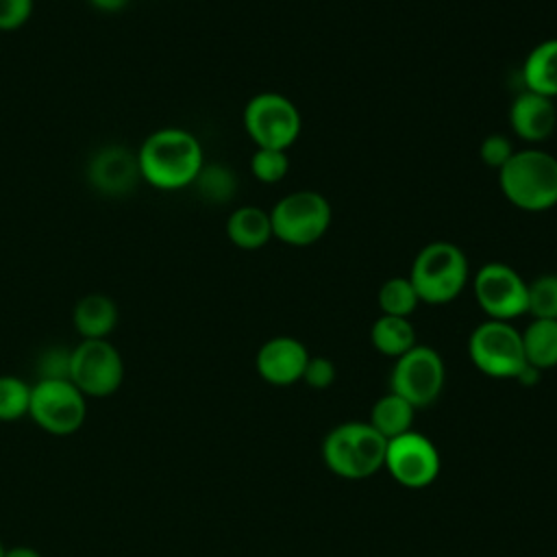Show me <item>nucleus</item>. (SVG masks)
<instances>
[{
    "label": "nucleus",
    "instance_id": "nucleus-1",
    "mask_svg": "<svg viewBox=\"0 0 557 557\" xmlns=\"http://www.w3.org/2000/svg\"><path fill=\"white\" fill-rule=\"evenodd\" d=\"M137 163L144 183L161 191H178L194 185L205 165V152L191 131L163 126L141 141Z\"/></svg>",
    "mask_w": 557,
    "mask_h": 557
},
{
    "label": "nucleus",
    "instance_id": "nucleus-2",
    "mask_svg": "<svg viewBox=\"0 0 557 557\" xmlns=\"http://www.w3.org/2000/svg\"><path fill=\"white\" fill-rule=\"evenodd\" d=\"M503 196L522 211L542 213L557 205V157L542 148L516 150L496 172Z\"/></svg>",
    "mask_w": 557,
    "mask_h": 557
},
{
    "label": "nucleus",
    "instance_id": "nucleus-3",
    "mask_svg": "<svg viewBox=\"0 0 557 557\" xmlns=\"http://www.w3.org/2000/svg\"><path fill=\"white\" fill-rule=\"evenodd\" d=\"M409 281L420 302L448 305L470 281V263L466 252L453 242H431L422 246L411 263Z\"/></svg>",
    "mask_w": 557,
    "mask_h": 557
},
{
    "label": "nucleus",
    "instance_id": "nucleus-4",
    "mask_svg": "<svg viewBox=\"0 0 557 557\" xmlns=\"http://www.w3.org/2000/svg\"><path fill=\"white\" fill-rule=\"evenodd\" d=\"M385 448L387 440L370 422H344L326 433L322 459L333 474L359 481L383 468Z\"/></svg>",
    "mask_w": 557,
    "mask_h": 557
},
{
    "label": "nucleus",
    "instance_id": "nucleus-5",
    "mask_svg": "<svg viewBox=\"0 0 557 557\" xmlns=\"http://www.w3.org/2000/svg\"><path fill=\"white\" fill-rule=\"evenodd\" d=\"M331 218L333 209L320 191L298 189L270 209L272 237L287 246H311L326 235Z\"/></svg>",
    "mask_w": 557,
    "mask_h": 557
},
{
    "label": "nucleus",
    "instance_id": "nucleus-6",
    "mask_svg": "<svg viewBox=\"0 0 557 557\" xmlns=\"http://www.w3.org/2000/svg\"><path fill=\"white\" fill-rule=\"evenodd\" d=\"M244 131L257 148L287 150L300 135L302 117L298 107L278 91L255 94L244 107Z\"/></svg>",
    "mask_w": 557,
    "mask_h": 557
},
{
    "label": "nucleus",
    "instance_id": "nucleus-7",
    "mask_svg": "<svg viewBox=\"0 0 557 557\" xmlns=\"http://www.w3.org/2000/svg\"><path fill=\"white\" fill-rule=\"evenodd\" d=\"M28 418L50 435H72L85 424L87 398L70 379H37Z\"/></svg>",
    "mask_w": 557,
    "mask_h": 557
},
{
    "label": "nucleus",
    "instance_id": "nucleus-8",
    "mask_svg": "<svg viewBox=\"0 0 557 557\" xmlns=\"http://www.w3.org/2000/svg\"><path fill=\"white\" fill-rule=\"evenodd\" d=\"M472 366L492 379H516L527 366L522 335L511 322L485 320L468 337Z\"/></svg>",
    "mask_w": 557,
    "mask_h": 557
},
{
    "label": "nucleus",
    "instance_id": "nucleus-9",
    "mask_svg": "<svg viewBox=\"0 0 557 557\" xmlns=\"http://www.w3.org/2000/svg\"><path fill=\"white\" fill-rule=\"evenodd\" d=\"M70 381L85 398H107L122 387L124 359L109 339H81L70 355Z\"/></svg>",
    "mask_w": 557,
    "mask_h": 557
},
{
    "label": "nucleus",
    "instance_id": "nucleus-10",
    "mask_svg": "<svg viewBox=\"0 0 557 557\" xmlns=\"http://www.w3.org/2000/svg\"><path fill=\"white\" fill-rule=\"evenodd\" d=\"M446 368L440 352L431 346L416 344L411 350L394 359L389 374V392L405 398L416 409L429 407L444 389Z\"/></svg>",
    "mask_w": 557,
    "mask_h": 557
},
{
    "label": "nucleus",
    "instance_id": "nucleus-11",
    "mask_svg": "<svg viewBox=\"0 0 557 557\" xmlns=\"http://www.w3.org/2000/svg\"><path fill=\"white\" fill-rule=\"evenodd\" d=\"M472 292L487 320L511 322L527 313L529 283L507 263L490 261L481 265L472 278Z\"/></svg>",
    "mask_w": 557,
    "mask_h": 557
},
{
    "label": "nucleus",
    "instance_id": "nucleus-12",
    "mask_svg": "<svg viewBox=\"0 0 557 557\" xmlns=\"http://www.w3.org/2000/svg\"><path fill=\"white\" fill-rule=\"evenodd\" d=\"M440 453L426 435L411 429L387 440L383 468L403 487L420 490L431 485L440 474Z\"/></svg>",
    "mask_w": 557,
    "mask_h": 557
},
{
    "label": "nucleus",
    "instance_id": "nucleus-13",
    "mask_svg": "<svg viewBox=\"0 0 557 557\" xmlns=\"http://www.w3.org/2000/svg\"><path fill=\"white\" fill-rule=\"evenodd\" d=\"M139 178L137 152L124 146H104L87 163V181L102 196H126Z\"/></svg>",
    "mask_w": 557,
    "mask_h": 557
},
{
    "label": "nucleus",
    "instance_id": "nucleus-14",
    "mask_svg": "<svg viewBox=\"0 0 557 557\" xmlns=\"http://www.w3.org/2000/svg\"><path fill=\"white\" fill-rule=\"evenodd\" d=\"M309 357L311 355L300 339L276 335L261 344L255 357V368L265 383L285 387L302 379Z\"/></svg>",
    "mask_w": 557,
    "mask_h": 557
},
{
    "label": "nucleus",
    "instance_id": "nucleus-15",
    "mask_svg": "<svg viewBox=\"0 0 557 557\" xmlns=\"http://www.w3.org/2000/svg\"><path fill=\"white\" fill-rule=\"evenodd\" d=\"M509 128L529 144H542L557 126L555 100L522 89L509 104Z\"/></svg>",
    "mask_w": 557,
    "mask_h": 557
},
{
    "label": "nucleus",
    "instance_id": "nucleus-16",
    "mask_svg": "<svg viewBox=\"0 0 557 557\" xmlns=\"http://www.w3.org/2000/svg\"><path fill=\"white\" fill-rule=\"evenodd\" d=\"M120 320V311L113 298L107 294H87L76 300L72 322L81 339H107Z\"/></svg>",
    "mask_w": 557,
    "mask_h": 557
},
{
    "label": "nucleus",
    "instance_id": "nucleus-17",
    "mask_svg": "<svg viewBox=\"0 0 557 557\" xmlns=\"http://www.w3.org/2000/svg\"><path fill=\"white\" fill-rule=\"evenodd\" d=\"M520 78L527 91L557 98V37L535 44L522 61Z\"/></svg>",
    "mask_w": 557,
    "mask_h": 557
},
{
    "label": "nucleus",
    "instance_id": "nucleus-18",
    "mask_svg": "<svg viewBox=\"0 0 557 557\" xmlns=\"http://www.w3.org/2000/svg\"><path fill=\"white\" fill-rule=\"evenodd\" d=\"M226 237L233 246L242 250L263 248L272 239L270 211L255 205L237 207L226 218Z\"/></svg>",
    "mask_w": 557,
    "mask_h": 557
},
{
    "label": "nucleus",
    "instance_id": "nucleus-19",
    "mask_svg": "<svg viewBox=\"0 0 557 557\" xmlns=\"http://www.w3.org/2000/svg\"><path fill=\"white\" fill-rule=\"evenodd\" d=\"M370 342L381 355L398 359L416 346V329L409 318L381 313L370 329Z\"/></svg>",
    "mask_w": 557,
    "mask_h": 557
},
{
    "label": "nucleus",
    "instance_id": "nucleus-20",
    "mask_svg": "<svg viewBox=\"0 0 557 557\" xmlns=\"http://www.w3.org/2000/svg\"><path fill=\"white\" fill-rule=\"evenodd\" d=\"M520 335L529 366H535L542 372L557 366V320L533 318Z\"/></svg>",
    "mask_w": 557,
    "mask_h": 557
},
{
    "label": "nucleus",
    "instance_id": "nucleus-21",
    "mask_svg": "<svg viewBox=\"0 0 557 557\" xmlns=\"http://www.w3.org/2000/svg\"><path fill=\"white\" fill-rule=\"evenodd\" d=\"M413 413H416V407L409 405L405 398H400L398 394L394 392H387L383 394L381 398L374 400L372 409H370V424L385 437V440H392V437H398L407 431H411V424H413Z\"/></svg>",
    "mask_w": 557,
    "mask_h": 557
},
{
    "label": "nucleus",
    "instance_id": "nucleus-22",
    "mask_svg": "<svg viewBox=\"0 0 557 557\" xmlns=\"http://www.w3.org/2000/svg\"><path fill=\"white\" fill-rule=\"evenodd\" d=\"M376 302L383 315H398V318H409L418 305L420 296L416 287L411 285L409 276H392L381 283Z\"/></svg>",
    "mask_w": 557,
    "mask_h": 557
},
{
    "label": "nucleus",
    "instance_id": "nucleus-23",
    "mask_svg": "<svg viewBox=\"0 0 557 557\" xmlns=\"http://www.w3.org/2000/svg\"><path fill=\"white\" fill-rule=\"evenodd\" d=\"M194 187L207 202H228L237 191V176L224 163H207L200 168Z\"/></svg>",
    "mask_w": 557,
    "mask_h": 557
},
{
    "label": "nucleus",
    "instance_id": "nucleus-24",
    "mask_svg": "<svg viewBox=\"0 0 557 557\" xmlns=\"http://www.w3.org/2000/svg\"><path fill=\"white\" fill-rule=\"evenodd\" d=\"M30 385L13 374H0V422H15L28 416Z\"/></svg>",
    "mask_w": 557,
    "mask_h": 557
},
{
    "label": "nucleus",
    "instance_id": "nucleus-25",
    "mask_svg": "<svg viewBox=\"0 0 557 557\" xmlns=\"http://www.w3.org/2000/svg\"><path fill=\"white\" fill-rule=\"evenodd\" d=\"M527 313L537 320H557V274L546 272L529 283Z\"/></svg>",
    "mask_w": 557,
    "mask_h": 557
},
{
    "label": "nucleus",
    "instance_id": "nucleus-26",
    "mask_svg": "<svg viewBox=\"0 0 557 557\" xmlns=\"http://www.w3.org/2000/svg\"><path fill=\"white\" fill-rule=\"evenodd\" d=\"M250 172L259 183H265V185L283 181L289 172L287 150L257 148L250 157Z\"/></svg>",
    "mask_w": 557,
    "mask_h": 557
},
{
    "label": "nucleus",
    "instance_id": "nucleus-27",
    "mask_svg": "<svg viewBox=\"0 0 557 557\" xmlns=\"http://www.w3.org/2000/svg\"><path fill=\"white\" fill-rule=\"evenodd\" d=\"M513 152H516V148H513L511 139H509L507 135H503V133H492V135H487V137L481 141V146H479V157H481V161H483L490 170H496V172L511 159Z\"/></svg>",
    "mask_w": 557,
    "mask_h": 557
},
{
    "label": "nucleus",
    "instance_id": "nucleus-28",
    "mask_svg": "<svg viewBox=\"0 0 557 557\" xmlns=\"http://www.w3.org/2000/svg\"><path fill=\"white\" fill-rule=\"evenodd\" d=\"M70 355L72 348L50 346L39 355L37 379H70Z\"/></svg>",
    "mask_w": 557,
    "mask_h": 557
},
{
    "label": "nucleus",
    "instance_id": "nucleus-29",
    "mask_svg": "<svg viewBox=\"0 0 557 557\" xmlns=\"http://www.w3.org/2000/svg\"><path fill=\"white\" fill-rule=\"evenodd\" d=\"M35 0H0V33L20 30L33 15Z\"/></svg>",
    "mask_w": 557,
    "mask_h": 557
},
{
    "label": "nucleus",
    "instance_id": "nucleus-30",
    "mask_svg": "<svg viewBox=\"0 0 557 557\" xmlns=\"http://www.w3.org/2000/svg\"><path fill=\"white\" fill-rule=\"evenodd\" d=\"M335 376H337V370L329 357H309L300 381H305L313 389H326L333 385Z\"/></svg>",
    "mask_w": 557,
    "mask_h": 557
},
{
    "label": "nucleus",
    "instance_id": "nucleus-31",
    "mask_svg": "<svg viewBox=\"0 0 557 557\" xmlns=\"http://www.w3.org/2000/svg\"><path fill=\"white\" fill-rule=\"evenodd\" d=\"M540 376H542V370H537L535 366H524L520 372H518V376H516V381L520 383V385H524V387H531V385H535L537 381H540Z\"/></svg>",
    "mask_w": 557,
    "mask_h": 557
},
{
    "label": "nucleus",
    "instance_id": "nucleus-32",
    "mask_svg": "<svg viewBox=\"0 0 557 557\" xmlns=\"http://www.w3.org/2000/svg\"><path fill=\"white\" fill-rule=\"evenodd\" d=\"M89 4L102 13H117L128 4V0H89Z\"/></svg>",
    "mask_w": 557,
    "mask_h": 557
},
{
    "label": "nucleus",
    "instance_id": "nucleus-33",
    "mask_svg": "<svg viewBox=\"0 0 557 557\" xmlns=\"http://www.w3.org/2000/svg\"><path fill=\"white\" fill-rule=\"evenodd\" d=\"M4 557H41V553L33 546H11L4 550Z\"/></svg>",
    "mask_w": 557,
    "mask_h": 557
},
{
    "label": "nucleus",
    "instance_id": "nucleus-34",
    "mask_svg": "<svg viewBox=\"0 0 557 557\" xmlns=\"http://www.w3.org/2000/svg\"><path fill=\"white\" fill-rule=\"evenodd\" d=\"M4 550H7V548H4V544H2V540H0V557H4Z\"/></svg>",
    "mask_w": 557,
    "mask_h": 557
}]
</instances>
